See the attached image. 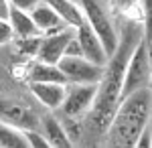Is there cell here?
I'll return each mask as SVG.
<instances>
[{
    "label": "cell",
    "instance_id": "25",
    "mask_svg": "<svg viewBox=\"0 0 152 148\" xmlns=\"http://www.w3.org/2000/svg\"><path fill=\"white\" fill-rule=\"evenodd\" d=\"M150 83H152V73H150Z\"/></svg>",
    "mask_w": 152,
    "mask_h": 148
},
{
    "label": "cell",
    "instance_id": "9",
    "mask_svg": "<svg viewBox=\"0 0 152 148\" xmlns=\"http://www.w3.org/2000/svg\"><path fill=\"white\" fill-rule=\"evenodd\" d=\"M0 120L16 126L20 130H35L39 128V116L26 108L24 103L10 102V100H2L0 102Z\"/></svg>",
    "mask_w": 152,
    "mask_h": 148
},
{
    "label": "cell",
    "instance_id": "11",
    "mask_svg": "<svg viewBox=\"0 0 152 148\" xmlns=\"http://www.w3.org/2000/svg\"><path fill=\"white\" fill-rule=\"evenodd\" d=\"M45 2L57 12L59 18L67 24V26H71V29H77L85 21L83 8L77 0H45Z\"/></svg>",
    "mask_w": 152,
    "mask_h": 148
},
{
    "label": "cell",
    "instance_id": "4",
    "mask_svg": "<svg viewBox=\"0 0 152 148\" xmlns=\"http://www.w3.org/2000/svg\"><path fill=\"white\" fill-rule=\"evenodd\" d=\"M150 57H148V43L142 39L138 47L134 49L132 57H130L126 71H124V81H122V97H126L132 91H138L142 87H148L150 85Z\"/></svg>",
    "mask_w": 152,
    "mask_h": 148
},
{
    "label": "cell",
    "instance_id": "15",
    "mask_svg": "<svg viewBox=\"0 0 152 148\" xmlns=\"http://www.w3.org/2000/svg\"><path fill=\"white\" fill-rule=\"evenodd\" d=\"M43 134H45V138L49 140L51 148L53 146L55 148H69L71 144H73L69 132L59 124L55 118H51V116L43 118Z\"/></svg>",
    "mask_w": 152,
    "mask_h": 148
},
{
    "label": "cell",
    "instance_id": "7",
    "mask_svg": "<svg viewBox=\"0 0 152 148\" xmlns=\"http://www.w3.org/2000/svg\"><path fill=\"white\" fill-rule=\"evenodd\" d=\"M73 34H75V29H71V26H61V29L53 31V33L41 34V43H39L35 59L57 65L59 61H61V57L65 55L67 45L73 39Z\"/></svg>",
    "mask_w": 152,
    "mask_h": 148
},
{
    "label": "cell",
    "instance_id": "19",
    "mask_svg": "<svg viewBox=\"0 0 152 148\" xmlns=\"http://www.w3.org/2000/svg\"><path fill=\"white\" fill-rule=\"evenodd\" d=\"M16 41V49L24 59H35L37 57V49L41 43V34L35 37H24V39H14Z\"/></svg>",
    "mask_w": 152,
    "mask_h": 148
},
{
    "label": "cell",
    "instance_id": "16",
    "mask_svg": "<svg viewBox=\"0 0 152 148\" xmlns=\"http://www.w3.org/2000/svg\"><path fill=\"white\" fill-rule=\"evenodd\" d=\"M0 148H28L24 130L0 120Z\"/></svg>",
    "mask_w": 152,
    "mask_h": 148
},
{
    "label": "cell",
    "instance_id": "18",
    "mask_svg": "<svg viewBox=\"0 0 152 148\" xmlns=\"http://www.w3.org/2000/svg\"><path fill=\"white\" fill-rule=\"evenodd\" d=\"M112 4L124 18L140 21V0H112Z\"/></svg>",
    "mask_w": 152,
    "mask_h": 148
},
{
    "label": "cell",
    "instance_id": "21",
    "mask_svg": "<svg viewBox=\"0 0 152 148\" xmlns=\"http://www.w3.org/2000/svg\"><path fill=\"white\" fill-rule=\"evenodd\" d=\"M14 41V33H12V26L8 23V18H0V45H6Z\"/></svg>",
    "mask_w": 152,
    "mask_h": 148
},
{
    "label": "cell",
    "instance_id": "20",
    "mask_svg": "<svg viewBox=\"0 0 152 148\" xmlns=\"http://www.w3.org/2000/svg\"><path fill=\"white\" fill-rule=\"evenodd\" d=\"M24 134H26L28 148H51L49 140L45 138L43 132H39V128H35V130H24Z\"/></svg>",
    "mask_w": 152,
    "mask_h": 148
},
{
    "label": "cell",
    "instance_id": "10",
    "mask_svg": "<svg viewBox=\"0 0 152 148\" xmlns=\"http://www.w3.org/2000/svg\"><path fill=\"white\" fill-rule=\"evenodd\" d=\"M67 83H45V81H31V91L47 110H59L65 100Z\"/></svg>",
    "mask_w": 152,
    "mask_h": 148
},
{
    "label": "cell",
    "instance_id": "3",
    "mask_svg": "<svg viewBox=\"0 0 152 148\" xmlns=\"http://www.w3.org/2000/svg\"><path fill=\"white\" fill-rule=\"evenodd\" d=\"M77 2L81 4L87 24L99 37L105 53L110 57L118 47V31H116V24L112 23V18H110V14L102 6V0H77Z\"/></svg>",
    "mask_w": 152,
    "mask_h": 148
},
{
    "label": "cell",
    "instance_id": "17",
    "mask_svg": "<svg viewBox=\"0 0 152 148\" xmlns=\"http://www.w3.org/2000/svg\"><path fill=\"white\" fill-rule=\"evenodd\" d=\"M140 23L144 41L152 43V0H140Z\"/></svg>",
    "mask_w": 152,
    "mask_h": 148
},
{
    "label": "cell",
    "instance_id": "2",
    "mask_svg": "<svg viewBox=\"0 0 152 148\" xmlns=\"http://www.w3.org/2000/svg\"><path fill=\"white\" fill-rule=\"evenodd\" d=\"M152 110V87H142L132 91L118 103L114 118L105 130V138L110 146H134L148 122Z\"/></svg>",
    "mask_w": 152,
    "mask_h": 148
},
{
    "label": "cell",
    "instance_id": "5",
    "mask_svg": "<svg viewBox=\"0 0 152 148\" xmlns=\"http://www.w3.org/2000/svg\"><path fill=\"white\" fill-rule=\"evenodd\" d=\"M67 83H99L104 65H97L81 55H63L57 63Z\"/></svg>",
    "mask_w": 152,
    "mask_h": 148
},
{
    "label": "cell",
    "instance_id": "1",
    "mask_svg": "<svg viewBox=\"0 0 152 148\" xmlns=\"http://www.w3.org/2000/svg\"><path fill=\"white\" fill-rule=\"evenodd\" d=\"M142 39L144 37H142L140 21L124 18V24L118 33V47L104 65V75L97 83L95 102L87 112V126L95 134H105L107 126L114 118V112L122 95V81H124L126 65Z\"/></svg>",
    "mask_w": 152,
    "mask_h": 148
},
{
    "label": "cell",
    "instance_id": "8",
    "mask_svg": "<svg viewBox=\"0 0 152 148\" xmlns=\"http://www.w3.org/2000/svg\"><path fill=\"white\" fill-rule=\"evenodd\" d=\"M75 41L81 49V57L94 61L97 65H105L107 63V53H105L104 45L99 41V37L95 34V31L87 24V21H83L77 29H75Z\"/></svg>",
    "mask_w": 152,
    "mask_h": 148
},
{
    "label": "cell",
    "instance_id": "23",
    "mask_svg": "<svg viewBox=\"0 0 152 148\" xmlns=\"http://www.w3.org/2000/svg\"><path fill=\"white\" fill-rule=\"evenodd\" d=\"M39 2H41V0H8V4H10V6H16V8L26 10V12H31Z\"/></svg>",
    "mask_w": 152,
    "mask_h": 148
},
{
    "label": "cell",
    "instance_id": "14",
    "mask_svg": "<svg viewBox=\"0 0 152 148\" xmlns=\"http://www.w3.org/2000/svg\"><path fill=\"white\" fill-rule=\"evenodd\" d=\"M28 81H45V83H67L63 71L55 63H45L33 59L31 69H28Z\"/></svg>",
    "mask_w": 152,
    "mask_h": 148
},
{
    "label": "cell",
    "instance_id": "24",
    "mask_svg": "<svg viewBox=\"0 0 152 148\" xmlns=\"http://www.w3.org/2000/svg\"><path fill=\"white\" fill-rule=\"evenodd\" d=\"M8 0H0V18H6L8 16Z\"/></svg>",
    "mask_w": 152,
    "mask_h": 148
},
{
    "label": "cell",
    "instance_id": "13",
    "mask_svg": "<svg viewBox=\"0 0 152 148\" xmlns=\"http://www.w3.org/2000/svg\"><path fill=\"white\" fill-rule=\"evenodd\" d=\"M8 23L12 26V33H14V39H24V37H35V34H41L37 24L33 23V16L31 12L20 10L16 6H8Z\"/></svg>",
    "mask_w": 152,
    "mask_h": 148
},
{
    "label": "cell",
    "instance_id": "6",
    "mask_svg": "<svg viewBox=\"0 0 152 148\" xmlns=\"http://www.w3.org/2000/svg\"><path fill=\"white\" fill-rule=\"evenodd\" d=\"M95 95H97V83H67L65 100L59 110H63V114L69 120L81 118L94 106Z\"/></svg>",
    "mask_w": 152,
    "mask_h": 148
},
{
    "label": "cell",
    "instance_id": "22",
    "mask_svg": "<svg viewBox=\"0 0 152 148\" xmlns=\"http://www.w3.org/2000/svg\"><path fill=\"white\" fill-rule=\"evenodd\" d=\"M134 146H136V148H150V146H152V136H150L148 126H144V130L140 132V136L136 138Z\"/></svg>",
    "mask_w": 152,
    "mask_h": 148
},
{
    "label": "cell",
    "instance_id": "12",
    "mask_svg": "<svg viewBox=\"0 0 152 148\" xmlns=\"http://www.w3.org/2000/svg\"><path fill=\"white\" fill-rule=\"evenodd\" d=\"M31 16H33V23L37 24V29H39L41 34L53 33V31H57V29H61V26H67V24L59 18V14L49 6L45 0H41L35 8L31 10Z\"/></svg>",
    "mask_w": 152,
    "mask_h": 148
}]
</instances>
